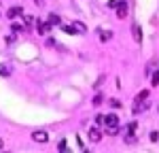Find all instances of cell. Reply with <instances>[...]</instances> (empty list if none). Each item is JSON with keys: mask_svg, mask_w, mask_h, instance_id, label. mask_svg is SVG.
Wrapping results in <instances>:
<instances>
[{"mask_svg": "<svg viewBox=\"0 0 159 153\" xmlns=\"http://www.w3.org/2000/svg\"><path fill=\"white\" fill-rule=\"evenodd\" d=\"M104 123H106V128H119V117L115 113L104 115Z\"/></svg>", "mask_w": 159, "mask_h": 153, "instance_id": "6da1fadb", "label": "cell"}, {"mask_svg": "<svg viewBox=\"0 0 159 153\" xmlns=\"http://www.w3.org/2000/svg\"><path fill=\"white\" fill-rule=\"evenodd\" d=\"M47 132H43V130H36V132H32V140L34 142H47Z\"/></svg>", "mask_w": 159, "mask_h": 153, "instance_id": "7a4b0ae2", "label": "cell"}, {"mask_svg": "<svg viewBox=\"0 0 159 153\" xmlns=\"http://www.w3.org/2000/svg\"><path fill=\"white\" fill-rule=\"evenodd\" d=\"M87 136H89V140H91V142H98V140L102 138V132H100L98 128H89V132H87Z\"/></svg>", "mask_w": 159, "mask_h": 153, "instance_id": "3957f363", "label": "cell"}, {"mask_svg": "<svg viewBox=\"0 0 159 153\" xmlns=\"http://www.w3.org/2000/svg\"><path fill=\"white\" fill-rule=\"evenodd\" d=\"M49 28H51L49 21H38V24H36V32H38V34H47Z\"/></svg>", "mask_w": 159, "mask_h": 153, "instance_id": "277c9868", "label": "cell"}, {"mask_svg": "<svg viewBox=\"0 0 159 153\" xmlns=\"http://www.w3.org/2000/svg\"><path fill=\"white\" fill-rule=\"evenodd\" d=\"M132 34H134L136 43H142V30H140V26H138V24L132 26Z\"/></svg>", "mask_w": 159, "mask_h": 153, "instance_id": "5b68a950", "label": "cell"}, {"mask_svg": "<svg viewBox=\"0 0 159 153\" xmlns=\"http://www.w3.org/2000/svg\"><path fill=\"white\" fill-rule=\"evenodd\" d=\"M17 15H24V9H21V7H11V9H9V11H7V17H17Z\"/></svg>", "mask_w": 159, "mask_h": 153, "instance_id": "8992f818", "label": "cell"}, {"mask_svg": "<svg viewBox=\"0 0 159 153\" xmlns=\"http://www.w3.org/2000/svg\"><path fill=\"white\" fill-rule=\"evenodd\" d=\"M13 75V68L9 64H0V76H11Z\"/></svg>", "mask_w": 159, "mask_h": 153, "instance_id": "52a82bcc", "label": "cell"}, {"mask_svg": "<svg viewBox=\"0 0 159 153\" xmlns=\"http://www.w3.org/2000/svg\"><path fill=\"white\" fill-rule=\"evenodd\" d=\"M125 15H127V4H125V2H119V11H117V17H119V19H123Z\"/></svg>", "mask_w": 159, "mask_h": 153, "instance_id": "ba28073f", "label": "cell"}, {"mask_svg": "<svg viewBox=\"0 0 159 153\" xmlns=\"http://www.w3.org/2000/svg\"><path fill=\"white\" fill-rule=\"evenodd\" d=\"M47 21H49L51 26H60V24H61L60 15H55V13H51V15H49V19H47Z\"/></svg>", "mask_w": 159, "mask_h": 153, "instance_id": "9c48e42d", "label": "cell"}, {"mask_svg": "<svg viewBox=\"0 0 159 153\" xmlns=\"http://www.w3.org/2000/svg\"><path fill=\"white\" fill-rule=\"evenodd\" d=\"M147 98H148V91H147V89H142V91L136 96V100H134V102H144Z\"/></svg>", "mask_w": 159, "mask_h": 153, "instance_id": "30bf717a", "label": "cell"}, {"mask_svg": "<svg viewBox=\"0 0 159 153\" xmlns=\"http://www.w3.org/2000/svg\"><path fill=\"white\" fill-rule=\"evenodd\" d=\"M72 26L76 28V32H79V34H85V32H87L85 24H81V21H76V24H72Z\"/></svg>", "mask_w": 159, "mask_h": 153, "instance_id": "8fae6325", "label": "cell"}, {"mask_svg": "<svg viewBox=\"0 0 159 153\" xmlns=\"http://www.w3.org/2000/svg\"><path fill=\"white\" fill-rule=\"evenodd\" d=\"M61 30H64L66 34H76V28H74V26H61Z\"/></svg>", "mask_w": 159, "mask_h": 153, "instance_id": "7c38bea8", "label": "cell"}, {"mask_svg": "<svg viewBox=\"0 0 159 153\" xmlns=\"http://www.w3.org/2000/svg\"><path fill=\"white\" fill-rule=\"evenodd\" d=\"M125 142H129V145H134V142H136L134 132H127V136H125Z\"/></svg>", "mask_w": 159, "mask_h": 153, "instance_id": "4fadbf2b", "label": "cell"}, {"mask_svg": "<svg viewBox=\"0 0 159 153\" xmlns=\"http://www.w3.org/2000/svg\"><path fill=\"white\" fill-rule=\"evenodd\" d=\"M151 85H159V70H157L153 76H151Z\"/></svg>", "mask_w": 159, "mask_h": 153, "instance_id": "5bb4252c", "label": "cell"}, {"mask_svg": "<svg viewBox=\"0 0 159 153\" xmlns=\"http://www.w3.org/2000/svg\"><path fill=\"white\" fill-rule=\"evenodd\" d=\"M110 36H112L110 32H100V38H102V43H106V40H108Z\"/></svg>", "mask_w": 159, "mask_h": 153, "instance_id": "9a60e30c", "label": "cell"}, {"mask_svg": "<svg viewBox=\"0 0 159 153\" xmlns=\"http://www.w3.org/2000/svg\"><path fill=\"white\" fill-rule=\"evenodd\" d=\"M57 149H60L61 153H66V151H68V147H66V142H64V140H61L60 145H57Z\"/></svg>", "mask_w": 159, "mask_h": 153, "instance_id": "2e32d148", "label": "cell"}, {"mask_svg": "<svg viewBox=\"0 0 159 153\" xmlns=\"http://www.w3.org/2000/svg\"><path fill=\"white\" fill-rule=\"evenodd\" d=\"M4 43H7V45H13V43H15V34H11V36H7V38H4Z\"/></svg>", "mask_w": 159, "mask_h": 153, "instance_id": "e0dca14e", "label": "cell"}, {"mask_svg": "<svg viewBox=\"0 0 159 153\" xmlns=\"http://www.w3.org/2000/svg\"><path fill=\"white\" fill-rule=\"evenodd\" d=\"M151 140L157 142V140H159V132H151Z\"/></svg>", "mask_w": 159, "mask_h": 153, "instance_id": "ac0fdd59", "label": "cell"}, {"mask_svg": "<svg viewBox=\"0 0 159 153\" xmlns=\"http://www.w3.org/2000/svg\"><path fill=\"white\" fill-rule=\"evenodd\" d=\"M136 128H138V126H136V121H132V123L127 126V132H136Z\"/></svg>", "mask_w": 159, "mask_h": 153, "instance_id": "d6986e66", "label": "cell"}, {"mask_svg": "<svg viewBox=\"0 0 159 153\" xmlns=\"http://www.w3.org/2000/svg\"><path fill=\"white\" fill-rule=\"evenodd\" d=\"M108 7H110V9H115V7H119V2H117V0H108Z\"/></svg>", "mask_w": 159, "mask_h": 153, "instance_id": "ffe728a7", "label": "cell"}, {"mask_svg": "<svg viewBox=\"0 0 159 153\" xmlns=\"http://www.w3.org/2000/svg\"><path fill=\"white\" fill-rule=\"evenodd\" d=\"M100 102H102V96H100V94H98V96L93 98V104H100Z\"/></svg>", "mask_w": 159, "mask_h": 153, "instance_id": "44dd1931", "label": "cell"}, {"mask_svg": "<svg viewBox=\"0 0 159 153\" xmlns=\"http://www.w3.org/2000/svg\"><path fill=\"white\" fill-rule=\"evenodd\" d=\"M2 145H4V142H2V138H0V149H2Z\"/></svg>", "mask_w": 159, "mask_h": 153, "instance_id": "7402d4cb", "label": "cell"}]
</instances>
